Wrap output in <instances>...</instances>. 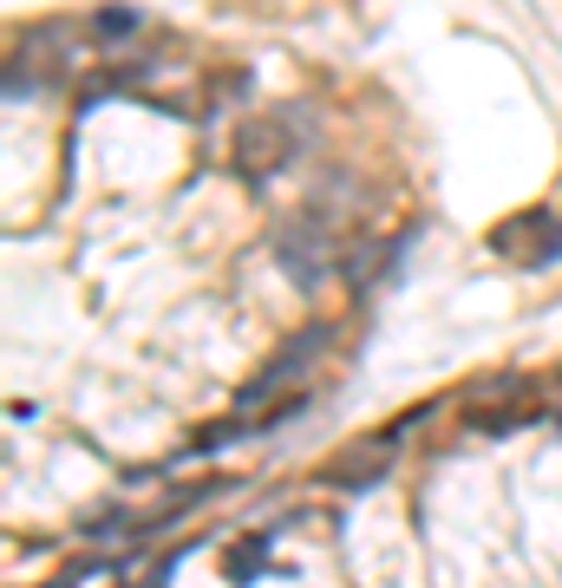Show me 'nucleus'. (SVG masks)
Returning <instances> with one entry per match:
<instances>
[{
  "instance_id": "nucleus-1",
  "label": "nucleus",
  "mask_w": 562,
  "mask_h": 588,
  "mask_svg": "<svg viewBox=\"0 0 562 588\" xmlns=\"http://www.w3.org/2000/svg\"><path fill=\"white\" fill-rule=\"evenodd\" d=\"M308 137H314V124H308V111L295 105H282V111H249V118H236V137H229V164L249 177V183H262V177H275V170H288L301 151H308Z\"/></svg>"
},
{
  "instance_id": "nucleus-2",
  "label": "nucleus",
  "mask_w": 562,
  "mask_h": 588,
  "mask_svg": "<svg viewBox=\"0 0 562 588\" xmlns=\"http://www.w3.org/2000/svg\"><path fill=\"white\" fill-rule=\"evenodd\" d=\"M275 255H282V268L295 275V288H321L347 255H340V236H334V216L321 209V203H308V209H295L282 229H275Z\"/></svg>"
},
{
  "instance_id": "nucleus-3",
  "label": "nucleus",
  "mask_w": 562,
  "mask_h": 588,
  "mask_svg": "<svg viewBox=\"0 0 562 588\" xmlns=\"http://www.w3.org/2000/svg\"><path fill=\"white\" fill-rule=\"evenodd\" d=\"M72 59H79L72 26H59V20L26 26V33H20V46H13V59H7V98L20 105V98H33V92L59 85V79L72 72Z\"/></svg>"
},
{
  "instance_id": "nucleus-4",
  "label": "nucleus",
  "mask_w": 562,
  "mask_h": 588,
  "mask_svg": "<svg viewBox=\"0 0 562 588\" xmlns=\"http://www.w3.org/2000/svg\"><path fill=\"white\" fill-rule=\"evenodd\" d=\"M406 425H412V419H399V425H386V432H373V439L340 445V452L321 465V484H334V491H373L380 478H393V452H399Z\"/></svg>"
},
{
  "instance_id": "nucleus-5",
  "label": "nucleus",
  "mask_w": 562,
  "mask_h": 588,
  "mask_svg": "<svg viewBox=\"0 0 562 588\" xmlns=\"http://www.w3.org/2000/svg\"><path fill=\"white\" fill-rule=\"evenodd\" d=\"M327 334H334V327H308V334H295V340H288V347H282V353H275V360L242 386V393H236V412H255V406H268L288 380H301V373L314 367V353L327 347Z\"/></svg>"
},
{
  "instance_id": "nucleus-6",
  "label": "nucleus",
  "mask_w": 562,
  "mask_h": 588,
  "mask_svg": "<svg viewBox=\"0 0 562 588\" xmlns=\"http://www.w3.org/2000/svg\"><path fill=\"white\" fill-rule=\"evenodd\" d=\"M485 242H491V255H511V262H524V268H550L562 255V229H557L550 209H524L517 223L491 229Z\"/></svg>"
},
{
  "instance_id": "nucleus-7",
  "label": "nucleus",
  "mask_w": 562,
  "mask_h": 588,
  "mask_svg": "<svg viewBox=\"0 0 562 588\" xmlns=\"http://www.w3.org/2000/svg\"><path fill=\"white\" fill-rule=\"evenodd\" d=\"M399 249H406V242H393V236H373V242H360V249L340 262L347 288H354V295H367L380 275H393V268H399Z\"/></svg>"
},
{
  "instance_id": "nucleus-8",
  "label": "nucleus",
  "mask_w": 562,
  "mask_h": 588,
  "mask_svg": "<svg viewBox=\"0 0 562 588\" xmlns=\"http://www.w3.org/2000/svg\"><path fill=\"white\" fill-rule=\"evenodd\" d=\"M262 563H268V530H262V537H249L242 550H229V583H236V588L255 583V576H262Z\"/></svg>"
},
{
  "instance_id": "nucleus-9",
  "label": "nucleus",
  "mask_w": 562,
  "mask_h": 588,
  "mask_svg": "<svg viewBox=\"0 0 562 588\" xmlns=\"http://www.w3.org/2000/svg\"><path fill=\"white\" fill-rule=\"evenodd\" d=\"M137 26H144L137 7H105V13H92V39H131Z\"/></svg>"
},
{
  "instance_id": "nucleus-10",
  "label": "nucleus",
  "mask_w": 562,
  "mask_h": 588,
  "mask_svg": "<svg viewBox=\"0 0 562 588\" xmlns=\"http://www.w3.org/2000/svg\"><path fill=\"white\" fill-rule=\"evenodd\" d=\"M236 439H255V425H242V419H216L210 432H196V439H190V458L223 452V445H236Z\"/></svg>"
},
{
  "instance_id": "nucleus-11",
  "label": "nucleus",
  "mask_w": 562,
  "mask_h": 588,
  "mask_svg": "<svg viewBox=\"0 0 562 588\" xmlns=\"http://www.w3.org/2000/svg\"><path fill=\"white\" fill-rule=\"evenodd\" d=\"M557 432H562V406H557Z\"/></svg>"
}]
</instances>
